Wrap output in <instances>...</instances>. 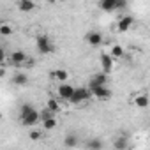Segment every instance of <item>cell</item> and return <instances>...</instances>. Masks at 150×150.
I'll return each mask as SVG.
<instances>
[{
	"label": "cell",
	"instance_id": "obj_22",
	"mask_svg": "<svg viewBox=\"0 0 150 150\" xmlns=\"http://www.w3.org/2000/svg\"><path fill=\"white\" fill-rule=\"evenodd\" d=\"M122 55H124V50H122V46L115 44V46L111 48V57H115V58H122Z\"/></svg>",
	"mask_w": 150,
	"mask_h": 150
},
{
	"label": "cell",
	"instance_id": "obj_15",
	"mask_svg": "<svg viewBox=\"0 0 150 150\" xmlns=\"http://www.w3.org/2000/svg\"><path fill=\"white\" fill-rule=\"evenodd\" d=\"M51 78H55V80H58V81H65V80H69V72L67 71H64V69H57V71H53L51 72Z\"/></svg>",
	"mask_w": 150,
	"mask_h": 150
},
{
	"label": "cell",
	"instance_id": "obj_1",
	"mask_svg": "<svg viewBox=\"0 0 150 150\" xmlns=\"http://www.w3.org/2000/svg\"><path fill=\"white\" fill-rule=\"evenodd\" d=\"M35 46H37V51H39L41 55H50V53L55 51V44L50 41L48 35H37Z\"/></svg>",
	"mask_w": 150,
	"mask_h": 150
},
{
	"label": "cell",
	"instance_id": "obj_9",
	"mask_svg": "<svg viewBox=\"0 0 150 150\" xmlns=\"http://www.w3.org/2000/svg\"><path fill=\"white\" fill-rule=\"evenodd\" d=\"M72 92H74V87H71V85H67L65 81L58 87V96H60V99H65V101H69L71 99V96H72Z\"/></svg>",
	"mask_w": 150,
	"mask_h": 150
},
{
	"label": "cell",
	"instance_id": "obj_21",
	"mask_svg": "<svg viewBox=\"0 0 150 150\" xmlns=\"http://www.w3.org/2000/svg\"><path fill=\"white\" fill-rule=\"evenodd\" d=\"M0 35H4V37L13 35V27L7 25V23H2V25H0Z\"/></svg>",
	"mask_w": 150,
	"mask_h": 150
},
{
	"label": "cell",
	"instance_id": "obj_17",
	"mask_svg": "<svg viewBox=\"0 0 150 150\" xmlns=\"http://www.w3.org/2000/svg\"><path fill=\"white\" fill-rule=\"evenodd\" d=\"M41 124H42V127H44L46 131H51V129L57 127V118H55V117H50V118L41 120Z\"/></svg>",
	"mask_w": 150,
	"mask_h": 150
},
{
	"label": "cell",
	"instance_id": "obj_6",
	"mask_svg": "<svg viewBox=\"0 0 150 150\" xmlns=\"http://www.w3.org/2000/svg\"><path fill=\"white\" fill-rule=\"evenodd\" d=\"M85 39H87V42H88L90 46H94V48H97V46L103 44V34H101V32H88Z\"/></svg>",
	"mask_w": 150,
	"mask_h": 150
},
{
	"label": "cell",
	"instance_id": "obj_28",
	"mask_svg": "<svg viewBox=\"0 0 150 150\" xmlns=\"http://www.w3.org/2000/svg\"><path fill=\"white\" fill-rule=\"evenodd\" d=\"M48 2H50V4H57V2H58V0H48Z\"/></svg>",
	"mask_w": 150,
	"mask_h": 150
},
{
	"label": "cell",
	"instance_id": "obj_23",
	"mask_svg": "<svg viewBox=\"0 0 150 150\" xmlns=\"http://www.w3.org/2000/svg\"><path fill=\"white\" fill-rule=\"evenodd\" d=\"M28 138H30L32 141H37V139H41V138H42V132H41V131H35V129H34V131H30Z\"/></svg>",
	"mask_w": 150,
	"mask_h": 150
},
{
	"label": "cell",
	"instance_id": "obj_2",
	"mask_svg": "<svg viewBox=\"0 0 150 150\" xmlns=\"http://www.w3.org/2000/svg\"><path fill=\"white\" fill-rule=\"evenodd\" d=\"M90 97H92V92H90V88L80 87V88H74V92H72V96H71L69 103H72V104H81V103L88 101Z\"/></svg>",
	"mask_w": 150,
	"mask_h": 150
},
{
	"label": "cell",
	"instance_id": "obj_14",
	"mask_svg": "<svg viewBox=\"0 0 150 150\" xmlns=\"http://www.w3.org/2000/svg\"><path fill=\"white\" fill-rule=\"evenodd\" d=\"M113 146H115L117 150H125V148H129V141H127V136H118V138L115 139Z\"/></svg>",
	"mask_w": 150,
	"mask_h": 150
},
{
	"label": "cell",
	"instance_id": "obj_19",
	"mask_svg": "<svg viewBox=\"0 0 150 150\" xmlns=\"http://www.w3.org/2000/svg\"><path fill=\"white\" fill-rule=\"evenodd\" d=\"M64 145L65 146H76L78 145V138L74 136V134H69V136L64 138Z\"/></svg>",
	"mask_w": 150,
	"mask_h": 150
},
{
	"label": "cell",
	"instance_id": "obj_20",
	"mask_svg": "<svg viewBox=\"0 0 150 150\" xmlns=\"http://www.w3.org/2000/svg\"><path fill=\"white\" fill-rule=\"evenodd\" d=\"M46 108H48V110H51L53 113L60 111V104H58V101H57V99H48V103H46Z\"/></svg>",
	"mask_w": 150,
	"mask_h": 150
},
{
	"label": "cell",
	"instance_id": "obj_10",
	"mask_svg": "<svg viewBox=\"0 0 150 150\" xmlns=\"http://www.w3.org/2000/svg\"><path fill=\"white\" fill-rule=\"evenodd\" d=\"M99 7L104 13H113V11H117V0H101Z\"/></svg>",
	"mask_w": 150,
	"mask_h": 150
},
{
	"label": "cell",
	"instance_id": "obj_25",
	"mask_svg": "<svg viewBox=\"0 0 150 150\" xmlns=\"http://www.w3.org/2000/svg\"><path fill=\"white\" fill-rule=\"evenodd\" d=\"M6 57H7V55H6V50H4V48H0V64H4V62H6Z\"/></svg>",
	"mask_w": 150,
	"mask_h": 150
},
{
	"label": "cell",
	"instance_id": "obj_24",
	"mask_svg": "<svg viewBox=\"0 0 150 150\" xmlns=\"http://www.w3.org/2000/svg\"><path fill=\"white\" fill-rule=\"evenodd\" d=\"M39 115H41V120H44V118H50V117H55V113H53L51 110H48V108H46L42 113H39Z\"/></svg>",
	"mask_w": 150,
	"mask_h": 150
},
{
	"label": "cell",
	"instance_id": "obj_4",
	"mask_svg": "<svg viewBox=\"0 0 150 150\" xmlns=\"http://www.w3.org/2000/svg\"><path fill=\"white\" fill-rule=\"evenodd\" d=\"M90 92H92V96H94L96 99H99V101H106V99L111 97V90H110L106 85H92V87H90Z\"/></svg>",
	"mask_w": 150,
	"mask_h": 150
},
{
	"label": "cell",
	"instance_id": "obj_27",
	"mask_svg": "<svg viewBox=\"0 0 150 150\" xmlns=\"http://www.w3.org/2000/svg\"><path fill=\"white\" fill-rule=\"evenodd\" d=\"M4 76H6V71H4V69H0V78H4Z\"/></svg>",
	"mask_w": 150,
	"mask_h": 150
},
{
	"label": "cell",
	"instance_id": "obj_16",
	"mask_svg": "<svg viewBox=\"0 0 150 150\" xmlns=\"http://www.w3.org/2000/svg\"><path fill=\"white\" fill-rule=\"evenodd\" d=\"M134 104H136V108H146L148 106V97L145 96V94H139V96H136V99H134Z\"/></svg>",
	"mask_w": 150,
	"mask_h": 150
},
{
	"label": "cell",
	"instance_id": "obj_12",
	"mask_svg": "<svg viewBox=\"0 0 150 150\" xmlns=\"http://www.w3.org/2000/svg\"><path fill=\"white\" fill-rule=\"evenodd\" d=\"M18 9L21 13H30L35 9V4H34V0H20L18 2Z\"/></svg>",
	"mask_w": 150,
	"mask_h": 150
},
{
	"label": "cell",
	"instance_id": "obj_8",
	"mask_svg": "<svg viewBox=\"0 0 150 150\" xmlns=\"http://www.w3.org/2000/svg\"><path fill=\"white\" fill-rule=\"evenodd\" d=\"M99 60H101V67H103V72H106V74H108V72L113 69V57H111V55H108V53H103Z\"/></svg>",
	"mask_w": 150,
	"mask_h": 150
},
{
	"label": "cell",
	"instance_id": "obj_18",
	"mask_svg": "<svg viewBox=\"0 0 150 150\" xmlns=\"http://www.w3.org/2000/svg\"><path fill=\"white\" fill-rule=\"evenodd\" d=\"M85 145H87V148H94V150H101V148H103V141L97 139V138H96V139H88Z\"/></svg>",
	"mask_w": 150,
	"mask_h": 150
},
{
	"label": "cell",
	"instance_id": "obj_3",
	"mask_svg": "<svg viewBox=\"0 0 150 150\" xmlns=\"http://www.w3.org/2000/svg\"><path fill=\"white\" fill-rule=\"evenodd\" d=\"M39 122H41V115H39V111H35V110H32V111H28V113H25V115H20V124L25 125V127H34V125H37Z\"/></svg>",
	"mask_w": 150,
	"mask_h": 150
},
{
	"label": "cell",
	"instance_id": "obj_11",
	"mask_svg": "<svg viewBox=\"0 0 150 150\" xmlns=\"http://www.w3.org/2000/svg\"><path fill=\"white\" fill-rule=\"evenodd\" d=\"M108 83V74L106 72H99V74H94L90 78V87L92 85H106Z\"/></svg>",
	"mask_w": 150,
	"mask_h": 150
},
{
	"label": "cell",
	"instance_id": "obj_5",
	"mask_svg": "<svg viewBox=\"0 0 150 150\" xmlns=\"http://www.w3.org/2000/svg\"><path fill=\"white\" fill-rule=\"evenodd\" d=\"M27 60H28V58H27V53H25V51H21V50H16V51H13V53H11V64H13V65H16V67L23 65Z\"/></svg>",
	"mask_w": 150,
	"mask_h": 150
},
{
	"label": "cell",
	"instance_id": "obj_26",
	"mask_svg": "<svg viewBox=\"0 0 150 150\" xmlns=\"http://www.w3.org/2000/svg\"><path fill=\"white\" fill-rule=\"evenodd\" d=\"M125 6H127L125 0H117V9H124Z\"/></svg>",
	"mask_w": 150,
	"mask_h": 150
},
{
	"label": "cell",
	"instance_id": "obj_7",
	"mask_svg": "<svg viewBox=\"0 0 150 150\" xmlns=\"http://www.w3.org/2000/svg\"><path fill=\"white\" fill-rule=\"evenodd\" d=\"M132 23H134V18H132V16H122V18L118 20L117 28H118V32H127V30L132 27Z\"/></svg>",
	"mask_w": 150,
	"mask_h": 150
},
{
	"label": "cell",
	"instance_id": "obj_13",
	"mask_svg": "<svg viewBox=\"0 0 150 150\" xmlns=\"http://www.w3.org/2000/svg\"><path fill=\"white\" fill-rule=\"evenodd\" d=\"M27 81H28V76H27L25 72H18V74H14V76H13V83L18 85V87L27 85Z\"/></svg>",
	"mask_w": 150,
	"mask_h": 150
}]
</instances>
